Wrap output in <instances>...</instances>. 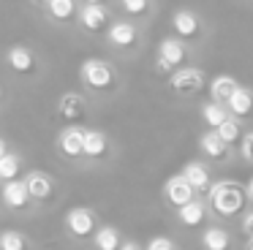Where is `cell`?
<instances>
[{
    "instance_id": "cell-11",
    "label": "cell",
    "mask_w": 253,
    "mask_h": 250,
    "mask_svg": "<svg viewBox=\"0 0 253 250\" xmlns=\"http://www.w3.org/2000/svg\"><path fill=\"white\" fill-rule=\"evenodd\" d=\"M6 57H8V65H11L17 74H22V76L36 71V54L30 52L28 46H11Z\"/></svg>"
},
{
    "instance_id": "cell-6",
    "label": "cell",
    "mask_w": 253,
    "mask_h": 250,
    "mask_svg": "<svg viewBox=\"0 0 253 250\" xmlns=\"http://www.w3.org/2000/svg\"><path fill=\"white\" fill-rule=\"evenodd\" d=\"M57 114L63 120H68V123H79L87 114V103H84V98L79 92H66L60 98V103H57Z\"/></svg>"
},
{
    "instance_id": "cell-3",
    "label": "cell",
    "mask_w": 253,
    "mask_h": 250,
    "mask_svg": "<svg viewBox=\"0 0 253 250\" xmlns=\"http://www.w3.org/2000/svg\"><path fill=\"white\" fill-rule=\"evenodd\" d=\"M66 228L74 234V237H79V239L98 231V228H95V215L87 209V207H74V209H68Z\"/></svg>"
},
{
    "instance_id": "cell-21",
    "label": "cell",
    "mask_w": 253,
    "mask_h": 250,
    "mask_svg": "<svg viewBox=\"0 0 253 250\" xmlns=\"http://www.w3.org/2000/svg\"><path fill=\"white\" fill-rule=\"evenodd\" d=\"M177 217H180V223H182V226H191V228H196L199 223L204 220V207L199 204L196 199H191L188 204L177 207Z\"/></svg>"
},
{
    "instance_id": "cell-5",
    "label": "cell",
    "mask_w": 253,
    "mask_h": 250,
    "mask_svg": "<svg viewBox=\"0 0 253 250\" xmlns=\"http://www.w3.org/2000/svg\"><path fill=\"white\" fill-rule=\"evenodd\" d=\"M164 190H166V199H169V204H174V207L188 204V201L193 199V193H196V188L188 182L185 174H174V177H169V179H166V188H164Z\"/></svg>"
},
{
    "instance_id": "cell-23",
    "label": "cell",
    "mask_w": 253,
    "mask_h": 250,
    "mask_svg": "<svg viewBox=\"0 0 253 250\" xmlns=\"http://www.w3.org/2000/svg\"><path fill=\"white\" fill-rule=\"evenodd\" d=\"M22 171V158L17 152H3L0 155V179L8 182V179H17Z\"/></svg>"
},
{
    "instance_id": "cell-37",
    "label": "cell",
    "mask_w": 253,
    "mask_h": 250,
    "mask_svg": "<svg viewBox=\"0 0 253 250\" xmlns=\"http://www.w3.org/2000/svg\"><path fill=\"white\" fill-rule=\"evenodd\" d=\"M248 250H253V237H251V242H248Z\"/></svg>"
},
{
    "instance_id": "cell-24",
    "label": "cell",
    "mask_w": 253,
    "mask_h": 250,
    "mask_svg": "<svg viewBox=\"0 0 253 250\" xmlns=\"http://www.w3.org/2000/svg\"><path fill=\"white\" fill-rule=\"evenodd\" d=\"M93 242H95V250H120V245H123L117 228H112V226L98 228L93 234Z\"/></svg>"
},
{
    "instance_id": "cell-18",
    "label": "cell",
    "mask_w": 253,
    "mask_h": 250,
    "mask_svg": "<svg viewBox=\"0 0 253 250\" xmlns=\"http://www.w3.org/2000/svg\"><path fill=\"white\" fill-rule=\"evenodd\" d=\"M158 57H164L171 68H177V65L185 63V46L180 41H174V38H164L158 46Z\"/></svg>"
},
{
    "instance_id": "cell-15",
    "label": "cell",
    "mask_w": 253,
    "mask_h": 250,
    "mask_svg": "<svg viewBox=\"0 0 253 250\" xmlns=\"http://www.w3.org/2000/svg\"><path fill=\"white\" fill-rule=\"evenodd\" d=\"M109 41L120 49L133 46L136 43V27L131 22H115V25H109Z\"/></svg>"
},
{
    "instance_id": "cell-30",
    "label": "cell",
    "mask_w": 253,
    "mask_h": 250,
    "mask_svg": "<svg viewBox=\"0 0 253 250\" xmlns=\"http://www.w3.org/2000/svg\"><path fill=\"white\" fill-rule=\"evenodd\" d=\"M147 250H177V248L169 237H153L147 242Z\"/></svg>"
},
{
    "instance_id": "cell-28",
    "label": "cell",
    "mask_w": 253,
    "mask_h": 250,
    "mask_svg": "<svg viewBox=\"0 0 253 250\" xmlns=\"http://www.w3.org/2000/svg\"><path fill=\"white\" fill-rule=\"evenodd\" d=\"M147 5H150V0H123V8L128 11V14H144L147 11Z\"/></svg>"
},
{
    "instance_id": "cell-14",
    "label": "cell",
    "mask_w": 253,
    "mask_h": 250,
    "mask_svg": "<svg viewBox=\"0 0 253 250\" xmlns=\"http://www.w3.org/2000/svg\"><path fill=\"white\" fill-rule=\"evenodd\" d=\"M28 188H30V196H33V201H44L52 196V190H55V185H52V177L44 171H33L28 174Z\"/></svg>"
},
{
    "instance_id": "cell-17",
    "label": "cell",
    "mask_w": 253,
    "mask_h": 250,
    "mask_svg": "<svg viewBox=\"0 0 253 250\" xmlns=\"http://www.w3.org/2000/svg\"><path fill=\"white\" fill-rule=\"evenodd\" d=\"M106 152H109V139L101 130H84V155L98 161Z\"/></svg>"
},
{
    "instance_id": "cell-10",
    "label": "cell",
    "mask_w": 253,
    "mask_h": 250,
    "mask_svg": "<svg viewBox=\"0 0 253 250\" xmlns=\"http://www.w3.org/2000/svg\"><path fill=\"white\" fill-rule=\"evenodd\" d=\"M199 147H202V152H204L207 158L218 161V158L226 155V150H229V141H226L215 128H210L207 133H202V139H199Z\"/></svg>"
},
{
    "instance_id": "cell-20",
    "label": "cell",
    "mask_w": 253,
    "mask_h": 250,
    "mask_svg": "<svg viewBox=\"0 0 253 250\" xmlns=\"http://www.w3.org/2000/svg\"><path fill=\"white\" fill-rule=\"evenodd\" d=\"M202 120L210 125V128H218L220 123H226L229 120V106L220 101H210L202 106Z\"/></svg>"
},
{
    "instance_id": "cell-29",
    "label": "cell",
    "mask_w": 253,
    "mask_h": 250,
    "mask_svg": "<svg viewBox=\"0 0 253 250\" xmlns=\"http://www.w3.org/2000/svg\"><path fill=\"white\" fill-rule=\"evenodd\" d=\"M240 152H242V158H245L248 163H253V130L242 136V141H240Z\"/></svg>"
},
{
    "instance_id": "cell-36",
    "label": "cell",
    "mask_w": 253,
    "mask_h": 250,
    "mask_svg": "<svg viewBox=\"0 0 253 250\" xmlns=\"http://www.w3.org/2000/svg\"><path fill=\"white\" fill-rule=\"evenodd\" d=\"M84 3H104V0H84Z\"/></svg>"
},
{
    "instance_id": "cell-19",
    "label": "cell",
    "mask_w": 253,
    "mask_h": 250,
    "mask_svg": "<svg viewBox=\"0 0 253 250\" xmlns=\"http://www.w3.org/2000/svg\"><path fill=\"white\" fill-rule=\"evenodd\" d=\"M231 237L226 228H204L202 234V248L204 250H229Z\"/></svg>"
},
{
    "instance_id": "cell-7",
    "label": "cell",
    "mask_w": 253,
    "mask_h": 250,
    "mask_svg": "<svg viewBox=\"0 0 253 250\" xmlns=\"http://www.w3.org/2000/svg\"><path fill=\"white\" fill-rule=\"evenodd\" d=\"M30 199H33V196H30L28 179H8V182L3 185V201H6L8 207H14V209H25Z\"/></svg>"
},
{
    "instance_id": "cell-8",
    "label": "cell",
    "mask_w": 253,
    "mask_h": 250,
    "mask_svg": "<svg viewBox=\"0 0 253 250\" xmlns=\"http://www.w3.org/2000/svg\"><path fill=\"white\" fill-rule=\"evenodd\" d=\"M57 147H60V152L66 158H79L84 155V130L77 128V125H71V128H66L60 133V139H57Z\"/></svg>"
},
{
    "instance_id": "cell-1",
    "label": "cell",
    "mask_w": 253,
    "mask_h": 250,
    "mask_svg": "<svg viewBox=\"0 0 253 250\" xmlns=\"http://www.w3.org/2000/svg\"><path fill=\"white\" fill-rule=\"evenodd\" d=\"M245 196L248 190L240 188L231 179H223V182H215L210 188V204H212L215 215L220 217H234L245 209Z\"/></svg>"
},
{
    "instance_id": "cell-26",
    "label": "cell",
    "mask_w": 253,
    "mask_h": 250,
    "mask_svg": "<svg viewBox=\"0 0 253 250\" xmlns=\"http://www.w3.org/2000/svg\"><path fill=\"white\" fill-rule=\"evenodd\" d=\"M0 250H28V239L19 231H3V237H0Z\"/></svg>"
},
{
    "instance_id": "cell-35",
    "label": "cell",
    "mask_w": 253,
    "mask_h": 250,
    "mask_svg": "<svg viewBox=\"0 0 253 250\" xmlns=\"http://www.w3.org/2000/svg\"><path fill=\"white\" fill-rule=\"evenodd\" d=\"M36 3H39V5H49L52 0H36Z\"/></svg>"
},
{
    "instance_id": "cell-32",
    "label": "cell",
    "mask_w": 253,
    "mask_h": 250,
    "mask_svg": "<svg viewBox=\"0 0 253 250\" xmlns=\"http://www.w3.org/2000/svg\"><path fill=\"white\" fill-rule=\"evenodd\" d=\"M155 71H158V74H174V68H171V65L166 63L164 57H158V60H155Z\"/></svg>"
},
{
    "instance_id": "cell-9",
    "label": "cell",
    "mask_w": 253,
    "mask_h": 250,
    "mask_svg": "<svg viewBox=\"0 0 253 250\" xmlns=\"http://www.w3.org/2000/svg\"><path fill=\"white\" fill-rule=\"evenodd\" d=\"M79 19L87 30H104L106 22H109V8L104 3H87L79 11Z\"/></svg>"
},
{
    "instance_id": "cell-13",
    "label": "cell",
    "mask_w": 253,
    "mask_h": 250,
    "mask_svg": "<svg viewBox=\"0 0 253 250\" xmlns=\"http://www.w3.org/2000/svg\"><path fill=\"white\" fill-rule=\"evenodd\" d=\"M171 27H174L177 36L193 38L199 33V19H196V14H193V11L182 8V11H177V14L171 16Z\"/></svg>"
},
{
    "instance_id": "cell-16",
    "label": "cell",
    "mask_w": 253,
    "mask_h": 250,
    "mask_svg": "<svg viewBox=\"0 0 253 250\" xmlns=\"http://www.w3.org/2000/svg\"><path fill=\"white\" fill-rule=\"evenodd\" d=\"M226 106H229V112L234 114V117H251L253 114V92L245 90V87H240V90L226 101Z\"/></svg>"
},
{
    "instance_id": "cell-34",
    "label": "cell",
    "mask_w": 253,
    "mask_h": 250,
    "mask_svg": "<svg viewBox=\"0 0 253 250\" xmlns=\"http://www.w3.org/2000/svg\"><path fill=\"white\" fill-rule=\"evenodd\" d=\"M245 190H248V199H253V177L248 179V185H245Z\"/></svg>"
},
{
    "instance_id": "cell-4",
    "label": "cell",
    "mask_w": 253,
    "mask_h": 250,
    "mask_svg": "<svg viewBox=\"0 0 253 250\" xmlns=\"http://www.w3.org/2000/svg\"><path fill=\"white\" fill-rule=\"evenodd\" d=\"M171 90L180 92V95H196L204 87V74L199 68H180L171 74Z\"/></svg>"
},
{
    "instance_id": "cell-33",
    "label": "cell",
    "mask_w": 253,
    "mask_h": 250,
    "mask_svg": "<svg viewBox=\"0 0 253 250\" xmlns=\"http://www.w3.org/2000/svg\"><path fill=\"white\" fill-rule=\"evenodd\" d=\"M120 250H147V248H142L139 242H131V239H128V242L120 245Z\"/></svg>"
},
{
    "instance_id": "cell-25",
    "label": "cell",
    "mask_w": 253,
    "mask_h": 250,
    "mask_svg": "<svg viewBox=\"0 0 253 250\" xmlns=\"http://www.w3.org/2000/svg\"><path fill=\"white\" fill-rule=\"evenodd\" d=\"M46 8H49L52 19L68 22V19H74V16H77V0H52Z\"/></svg>"
},
{
    "instance_id": "cell-22",
    "label": "cell",
    "mask_w": 253,
    "mask_h": 250,
    "mask_svg": "<svg viewBox=\"0 0 253 250\" xmlns=\"http://www.w3.org/2000/svg\"><path fill=\"white\" fill-rule=\"evenodd\" d=\"M182 174H185V177H188V182H191L196 190H210V171L202 166V163H196V161L185 163Z\"/></svg>"
},
{
    "instance_id": "cell-27",
    "label": "cell",
    "mask_w": 253,
    "mask_h": 250,
    "mask_svg": "<svg viewBox=\"0 0 253 250\" xmlns=\"http://www.w3.org/2000/svg\"><path fill=\"white\" fill-rule=\"evenodd\" d=\"M215 130H218V133L223 136V139L229 141V144H231V141H237V139H240V123H237V120H231V117L226 120V123H220Z\"/></svg>"
},
{
    "instance_id": "cell-31",
    "label": "cell",
    "mask_w": 253,
    "mask_h": 250,
    "mask_svg": "<svg viewBox=\"0 0 253 250\" xmlns=\"http://www.w3.org/2000/svg\"><path fill=\"white\" fill-rule=\"evenodd\" d=\"M242 231H245L248 237H253V212H245V215H242Z\"/></svg>"
},
{
    "instance_id": "cell-12",
    "label": "cell",
    "mask_w": 253,
    "mask_h": 250,
    "mask_svg": "<svg viewBox=\"0 0 253 250\" xmlns=\"http://www.w3.org/2000/svg\"><path fill=\"white\" fill-rule=\"evenodd\" d=\"M237 90H240V84H237V79H234V76H229V74L215 76L212 84H210V95H212V101H220V103H226Z\"/></svg>"
},
{
    "instance_id": "cell-2",
    "label": "cell",
    "mask_w": 253,
    "mask_h": 250,
    "mask_svg": "<svg viewBox=\"0 0 253 250\" xmlns=\"http://www.w3.org/2000/svg\"><path fill=\"white\" fill-rule=\"evenodd\" d=\"M79 74H82L84 84H87L90 90H95V92H104V90H109V87L115 84V71H112L104 60H84L82 68H79Z\"/></svg>"
}]
</instances>
